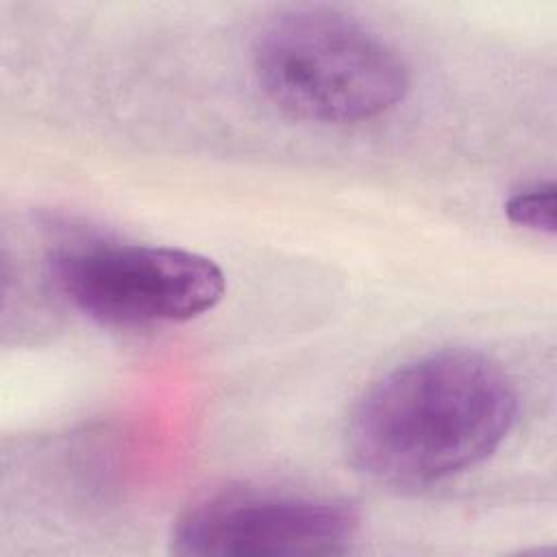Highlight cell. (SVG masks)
I'll return each instance as SVG.
<instances>
[{
	"mask_svg": "<svg viewBox=\"0 0 557 557\" xmlns=\"http://www.w3.org/2000/svg\"><path fill=\"white\" fill-rule=\"evenodd\" d=\"M518 416V392L498 361L466 348L416 357L355 403L346 453L370 479L422 490L485 461Z\"/></svg>",
	"mask_w": 557,
	"mask_h": 557,
	"instance_id": "6da1fadb",
	"label": "cell"
},
{
	"mask_svg": "<svg viewBox=\"0 0 557 557\" xmlns=\"http://www.w3.org/2000/svg\"><path fill=\"white\" fill-rule=\"evenodd\" d=\"M252 72L281 111L320 124L376 117L409 89L398 52L326 7H294L272 17L255 37Z\"/></svg>",
	"mask_w": 557,
	"mask_h": 557,
	"instance_id": "7a4b0ae2",
	"label": "cell"
},
{
	"mask_svg": "<svg viewBox=\"0 0 557 557\" xmlns=\"http://www.w3.org/2000/svg\"><path fill=\"white\" fill-rule=\"evenodd\" d=\"M50 272L78 311L115 326L187 322L213 309L226 289L213 259L170 246L81 244L59 250Z\"/></svg>",
	"mask_w": 557,
	"mask_h": 557,
	"instance_id": "3957f363",
	"label": "cell"
},
{
	"mask_svg": "<svg viewBox=\"0 0 557 557\" xmlns=\"http://www.w3.org/2000/svg\"><path fill=\"white\" fill-rule=\"evenodd\" d=\"M361 516L342 498L272 487H228L189 505L170 550L183 557H294L348 550Z\"/></svg>",
	"mask_w": 557,
	"mask_h": 557,
	"instance_id": "277c9868",
	"label": "cell"
},
{
	"mask_svg": "<svg viewBox=\"0 0 557 557\" xmlns=\"http://www.w3.org/2000/svg\"><path fill=\"white\" fill-rule=\"evenodd\" d=\"M505 213L509 222L537 231L555 233V183H535L509 196L505 202Z\"/></svg>",
	"mask_w": 557,
	"mask_h": 557,
	"instance_id": "5b68a950",
	"label": "cell"
}]
</instances>
